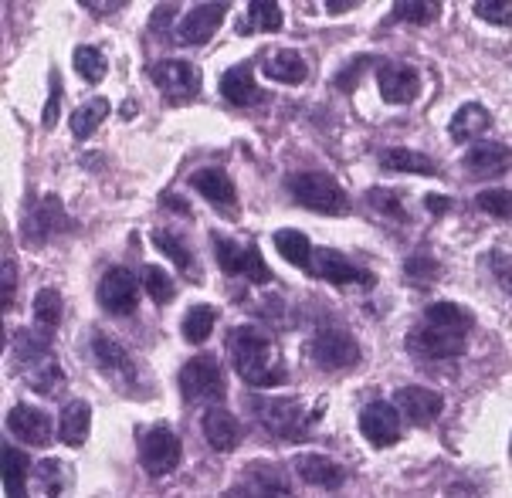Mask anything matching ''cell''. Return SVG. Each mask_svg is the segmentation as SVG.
Here are the masks:
<instances>
[{
	"label": "cell",
	"mask_w": 512,
	"mask_h": 498,
	"mask_svg": "<svg viewBox=\"0 0 512 498\" xmlns=\"http://www.w3.org/2000/svg\"><path fill=\"white\" fill-rule=\"evenodd\" d=\"M373 65V58L370 55H357V58H350V65L340 68V72L333 75V89L336 92H343V95H353L360 89V78L367 75V68Z\"/></svg>",
	"instance_id": "obj_42"
},
{
	"label": "cell",
	"mask_w": 512,
	"mask_h": 498,
	"mask_svg": "<svg viewBox=\"0 0 512 498\" xmlns=\"http://www.w3.org/2000/svg\"><path fill=\"white\" fill-rule=\"evenodd\" d=\"M89 349H92V363L99 366L106 377L116 383V390H129V387H140V366L129 356V349L123 343L109 336L102 329H92L89 336Z\"/></svg>",
	"instance_id": "obj_8"
},
{
	"label": "cell",
	"mask_w": 512,
	"mask_h": 498,
	"mask_svg": "<svg viewBox=\"0 0 512 498\" xmlns=\"http://www.w3.org/2000/svg\"><path fill=\"white\" fill-rule=\"evenodd\" d=\"M234 495H292L289 471L272 461H251L241 471L238 485L231 488Z\"/></svg>",
	"instance_id": "obj_17"
},
{
	"label": "cell",
	"mask_w": 512,
	"mask_h": 498,
	"mask_svg": "<svg viewBox=\"0 0 512 498\" xmlns=\"http://www.w3.org/2000/svg\"><path fill=\"white\" fill-rule=\"evenodd\" d=\"M190 187L197 190L204 200H211L221 211H234L238 207V187L221 166H201V170L190 173Z\"/></svg>",
	"instance_id": "obj_21"
},
{
	"label": "cell",
	"mask_w": 512,
	"mask_h": 498,
	"mask_svg": "<svg viewBox=\"0 0 512 498\" xmlns=\"http://www.w3.org/2000/svg\"><path fill=\"white\" fill-rule=\"evenodd\" d=\"M309 275L323 278V282L329 285H363V288H373V272H367V268L353 265L350 258L340 255V251L333 248H312V261L306 268Z\"/></svg>",
	"instance_id": "obj_14"
},
{
	"label": "cell",
	"mask_w": 512,
	"mask_h": 498,
	"mask_svg": "<svg viewBox=\"0 0 512 498\" xmlns=\"http://www.w3.org/2000/svg\"><path fill=\"white\" fill-rule=\"evenodd\" d=\"M292 468L306 485L326 488V492H336V488H343V482H346L343 465L333 458H326V454H299V458L292 461Z\"/></svg>",
	"instance_id": "obj_23"
},
{
	"label": "cell",
	"mask_w": 512,
	"mask_h": 498,
	"mask_svg": "<svg viewBox=\"0 0 512 498\" xmlns=\"http://www.w3.org/2000/svg\"><path fill=\"white\" fill-rule=\"evenodd\" d=\"M180 458H184V444H180L177 431L160 424L140 434V465L150 478L170 475V471L180 465Z\"/></svg>",
	"instance_id": "obj_11"
},
{
	"label": "cell",
	"mask_w": 512,
	"mask_h": 498,
	"mask_svg": "<svg viewBox=\"0 0 512 498\" xmlns=\"http://www.w3.org/2000/svg\"><path fill=\"white\" fill-rule=\"evenodd\" d=\"M72 68L78 72L85 85H102L109 75V61H106V51L95 48V45H78L75 55H72Z\"/></svg>",
	"instance_id": "obj_33"
},
{
	"label": "cell",
	"mask_w": 512,
	"mask_h": 498,
	"mask_svg": "<svg viewBox=\"0 0 512 498\" xmlns=\"http://www.w3.org/2000/svg\"><path fill=\"white\" fill-rule=\"evenodd\" d=\"M163 204L170 207V211H180V214H190V207H187V200H173V194H163Z\"/></svg>",
	"instance_id": "obj_54"
},
{
	"label": "cell",
	"mask_w": 512,
	"mask_h": 498,
	"mask_svg": "<svg viewBox=\"0 0 512 498\" xmlns=\"http://www.w3.org/2000/svg\"><path fill=\"white\" fill-rule=\"evenodd\" d=\"M404 275L411 278V282H435V278L441 275V265L435 258H428V255H414L411 261L404 265Z\"/></svg>",
	"instance_id": "obj_48"
},
{
	"label": "cell",
	"mask_w": 512,
	"mask_h": 498,
	"mask_svg": "<svg viewBox=\"0 0 512 498\" xmlns=\"http://www.w3.org/2000/svg\"><path fill=\"white\" fill-rule=\"evenodd\" d=\"M62 316H65L62 295H58L55 288H41V292L34 295V329L55 336V329L62 326Z\"/></svg>",
	"instance_id": "obj_34"
},
{
	"label": "cell",
	"mask_w": 512,
	"mask_h": 498,
	"mask_svg": "<svg viewBox=\"0 0 512 498\" xmlns=\"http://www.w3.org/2000/svg\"><path fill=\"white\" fill-rule=\"evenodd\" d=\"M58 116H62V75L51 68V95H48V102H45V112H41V126L55 129Z\"/></svg>",
	"instance_id": "obj_47"
},
{
	"label": "cell",
	"mask_w": 512,
	"mask_h": 498,
	"mask_svg": "<svg viewBox=\"0 0 512 498\" xmlns=\"http://www.w3.org/2000/svg\"><path fill=\"white\" fill-rule=\"evenodd\" d=\"M262 72L265 78H272V82H279V85H302L309 78V65L295 48H275L265 55Z\"/></svg>",
	"instance_id": "obj_25"
},
{
	"label": "cell",
	"mask_w": 512,
	"mask_h": 498,
	"mask_svg": "<svg viewBox=\"0 0 512 498\" xmlns=\"http://www.w3.org/2000/svg\"><path fill=\"white\" fill-rule=\"evenodd\" d=\"M472 14L482 17V21L496 24V28H509L512 24V4L509 0H475Z\"/></svg>",
	"instance_id": "obj_44"
},
{
	"label": "cell",
	"mask_w": 512,
	"mask_h": 498,
	"mask_svg": "<svg viewBox=\"0 0 512 498\" xmlns=\"http://www.w3.org/2000/svg\"><path fill=\"white\" fill-rule=\"evenodd\" d=\"M89 431H92V407L85 400H72L65 404L62 410V424H58V441L65 448H82L89 441Z\"/></svg>",
	"instance_id": "obj_29"
},
{
	"label": "cell",
	"mask_w": 512,
	"mask_h": 498,
	"mask_svg": "<svg viewBox=\"0 0 512 498\" xmlns=\"http://www.w3.org/2000/svg\"><path fill=\"white\" fill-rule=\"evenodd\" d=\"M106 116H109V99L106 95H95V99H89V102H82L72 116H68V126H72V136L75 139H89V136H95V129L106 122Z\"/></svg>",
	"instance_id": "obj_31"
},
{
	"label": "cell",
	"mask_w": 512,
	"mask_h": 498,
	"mask_svg": "<svg viewBox=\"0 0 512 498\" xmlns=\"http://www.w3.org/2000/svg\"><path fill=\"white\" fill-rule=\"evenodd\" d=\"M275 248H279V255L289 261V265L302 268V272L309 268V261H312V241L302 231H275Z\"/></svg>",
	"instance_id": "obj_37"
},
{
	"label": "cell",
	"mask_w": 512,
	"mask_h": 498,
	"mask_svg": "<svg viewBox=\"0 0 512 498\" xmlns=\"http://www.w3.org/2000/svg\"><path fill=\"white\" fill-rule=\"evenodd\" d=\"M221 95L238 109H248V106H258L265 99V92L258 89L255 82V61H241V65L228 68L221 75Z\"/></svg>",
	"instance_id": "obj_22"
},
{
	"label": "cell",
	"mask_w": 512,
	"mask_h": 498,
	"mask_svg": "<svg viewBox=\"0 0 512 498\" xmlns=\"http://www.w3.org/2000/svg\"><path fill=\"white\" fill-rule=\"evenodd\" d=\"M309 360L323 373H346L360 363V343L343 326H319L306 346Z\"/></svg>",
	"instance_id": "obj_5"
},
{
	"label": "cell",
	"mask_w": 512,
	"mask_h": 498,
	"mask_svg": "<svg viewBox=\"0 0 512 498\" xmlns=\"http://www.w3.org/2000/svg\"><path fill=\"white\" fill-rule=\"evenodd\" d=\"M475 200H479L482 211L492 214L496 221H509V211H512V207H509V190H482Z\"/></svg>",
	"instance_id": "obj_46"
},
{
	"label": "cell",
	"mask_w": 512,
	"mask_h": 498,
	"mask_svg": "<svg viewBox=\"0 0 512 498\" xmlns=\"http://www.w3.org/2000/svg\"><path fill=\"white\" fill-rule=\"evenodd\" d=\"M99 305L109 316H119V319L133 316V312L140 309V278L123 265L109 268L99 282Z\"/></svg>",
	"instance_id": "obj_12"
},
{
	"label": "cell",
	"mask_w": 512,
	"mask_h": 498,
	"mask_svg": "<svg viewBox=\"0 0 512 498\" xmlns=\"http://www.w3.org/2000/svg\"><path fill=\"white\" fill-rule=\"evenodd\" d=\"M492 126V116L482 102H465L455 109V116L448 122V136L455 143H479V136Z\"/></svg>",
	"instance_id": "obj_27"
},
{
	"label": "cell",
	"mask_w": 512,
	"mask_h": 498,
	"mask_svg": "<svg viewBox=\"0 0 512 498\" xmlns=\"http://www.w3.org/2000/svg\"><path fill=\"white\" fill-rule=\"evenodd\" d=\"M153 244L156 251H163L173 265H177L180 275H187V282H201V265H197V255L190 251V244L173 231H153Z\"/></svg>",
	"instance_id": "obj_28"
},
{
	"label": "cell",
	"mask_w": 512,
	"mask_h": 498,
	"mask_svg": "<svg viewBox=\"0 0 512 498\" xmlns=\"http://www.w3.org/2000/svg\"><path fill=\"white\" fill-rule=\"evenodd\" d=\"M180 393H184L187 404H207V400H224V370L221 363L214 360L211 353L204 356H194V360L184 363V370H180Z\"/></svg>",
	"instance_id": "obj_10"
},
{
	"label": "cell",
	"mask_w": 512,
	"mask_h": 498,
	"mask_svg": "<svg viewBox=\"0 0 512 498\" xmlns=\"http://www.w3.org/2000/svg\"><path fill=\"white\" fill-rule=\"evenodd\" d=\"M177 7L173 4H160L156 11L150 14V34H156L160 41H173V34H177Z\"/></svg>",
	"instance_id": "obj_45"
},
{
	"label": "cell",
	"mask_w": 512,
	"mask_h": 498,
	"mask_svg": "<svg viewBox=\"0 0 512 498\" xmlns=\"http://www.w3.org/2000/svg\"><path fill=\"white\" fill-rule=\"evenodd\" d=\"M14 295H17V268L14 261H4V312L14 309Z\"/></svg>",
	"instance_id": "obj_49"
},
{
	"label": "cell",
	"mask_w": 512,
	"mask_h": 498,
	"mask_svg": "<svg viewBox=\"0 0 512 498\" xmlns=\"http://www.w3.org/2000/svg\"><path fill=\"white\" fill-rule=\"evenodd\" d=\"M7 431L17 441L31 444V448H45V444H51V417L41 407L14 404L7 410Z\"/></svg>",
	"instance_id": "obj_19"
},
{
	"label": "cell",
	"mask_w": 512,
	"mask_h": 498,
	"mask_svg": "<svg viewBox=\"0 0 512 498\" xmlns=\"http://www.w3.org/2000/svg\"><path fill=\"white\" fill-rule=\"evenodd\" d=\"M143 288L150 292V299L156 305H170L173 302V295H177V282L163 272L160 265H146L143 268Z\"/></svg>",
	"instance_id": "obj_41"
},
{
	"label": "cell",
	"mask_w": 512,
	"mask_h": 498,
	"mask_svg": "<svg viewBox=\"0 0 512 498\" xmlns=\"http://www.w3.org/2000/svg\"><path fill=\"white\" fill-rule=\"evenodd\" d=\"M492 272H496L502 292H509V255L506 251H492Z\"/></svg>",
	"instance_id": "obj_50"
},
{
	"label": "cell",
	"mask_w": 512,
	"mask_h": 498,
	"mask_svg": "<svg viewBox=\"0 0 512 498\" xmlns=\"http://www.w3.org/2000/svg\"><path fill=\"white\" fill-rule=\"evenodd\" d=\"M4 488L7 495H24L28 492V471H31V461L24 451H17L14 444H4Z\"/></svg>",
	"instance_id": "obj_36"
},
{
	"label": "cell",
	"mask_w": 512,
	"mask_h": 498,
	"mask_svg": "<svg viewBox=\"0 0 512 498\" xmlns=\"http://www.w3.org/2000/svg\"><path fill=\"white\" fill-rule=\"evenodd\" d=\"M462 166L468 177L485 180V177H499L509 170V143H496V139H482L472 143L468 153L462 156Z\"/></svg>",
	"instance_id": "obj_20"
},
{
	"label": "cell",
	"mask_w": 512,
	"mask_h": 498,
	"mask_svg": "<svg viewBox=\"0 0 512 498\" xmlns=\"http://www.w3.org/2000/svg\"><path fill=\"white\" fill-rule=\"evenodd\" d=\"M438 14H441L438 0H397L390 7V21H407V24H418V28L431 24Z\"/></svg>",
	"instance_id": "obj_38"
},
{
	"label": "cell",
	"mask_w": 512,
	"mask_h": 498,
	"mask_svg": "<svg viewBox=\"0 0 512 498\" xmlns=\"http://www.w3.org/2000/svg\"><path fill=\"white\" fill-rule=\"evenodd\" d=\"M367 204L377 214H384L387 221H401V224L411 221V217H407V211H404L401 194H397V190H390V187H370L367 190Z\"/></svg>",
	"instance_id": "obj_40"
},
{
	"label": "cell",
	"mask_w": 512,
	"mask_h": 498,
	"mask_svg": "<svg viewBox=\"0 0 512 498\" xmlns=\"http://www.w3.org/2000/svg\"><path fill=\"white\" fill-rule=\"evenodd\" d=\"M214 322H218L214 305L197 302V305H190V309H187L184 322H180V332H184V339L190 346H204L207 339H211V332H214Z\"/></svg>",
	"instance_id": "obj_32"
},
{
	"label": "cell",
	"mask_w": 512,
	"mask_h": 498,
	"mask_svg": "<svg viewBox=\"0 0 512 498\" xmlns=\"http://www.w3.org/2000/svg\"><path fill=\"white\" fill-rule=\"evenodd\" d=\"M211 244H214V258H218L221 272L231 275V278H248L251 285H268L272 282V268L268 261L262 258L258 244H238L228 234H211Z\"/></svg>",
	"instance_id": "obj_6"
},
{
	"label": "cell",
	"mask_w": 512,
	"mask_h": 498,
	"mask_svg": "<svg viewBox=\"0 0 512 498\" xmlns=\"http://www.w3.org/2000/svg\"><path fill=\"white\" fill-rule=\"evenodd\" d=\"M24 380H28V387L34 393H45V397H51V393H58V387H65V370L58 366L55 356H48V360L34 363L31 370L21 373Z\"/></svg>",
	"instance_id": "obj_35"
},
{
	"label": "cell",
	"mask_w": 512,
	"mask_h": 498,
	"mask_svg": "<svg viewBox=\"0 0 512 498\" xmlns=\"http://www.w3.org/2000/svg\"><path fill=\"white\" fill-rule=\"evenodd\" d=\"M424 207H428L431 214H448L451 211V200L441 197V194H428V197H424Z\"/></svg>",
	"instance_id": "obj_53"
},
{
	"label": "cell",
	"mask_w": 512,
	"mask_h": 498,
	"mask_svg": "<svg viewBox=\"0 0 512 498\" xmlns=\"http://www.w3.org/2000/svg\"><path fill=\"white\" fill-rule=\"evenodd\" d=\"M360 434L367 438L373 448H390V444L401 441V414L387 400H373L360 410Z\"/></svg>",
	"instance_id": "obj_16"
},
{
	"label": "cell",
	"mask_w": 512,
	"mask_h": 498,
	"mask_svg": "<svg viewBox=\"0 0 512 498\" xmlns=\"http://www.w3.org/2000/svg\"><path fill=\"white\" fill-rule=\"evenodd\" d=\"M228 11H231V4H224V0H214V4H194L184 14V21L177 24V41H184V45H207V41L218 34Z\"/></svg>",
	"instance_id": "obj_15"
},
{
	"label": "cell",
	"mask_w": 512,
	"mask_h": 498,
	"mask_svg": "<svg viewBox=\"0 0 512 498\" xmlns=\"http://www.w3.org/2000/svg\"><path fill=\"white\" fill-rule=\"evenodd\" d=\"M34 475H38V485L45 495H58L68 485V471L58 458H48L41 465H34Z\"/></svg>",
	"instance_id": "obj_43"
},
{
	"label": "cell",
	"mask_w": 512,
	"mask_h": 498,
	"mask_svg": "<svg viewBox=\"0 0 512 498\" xmlns=\"http://www.w3.org/2000/svg\"><path fill=\"white\" fill-rule=\"evenodd\" d=\"M394 407L407 424L414 427H431L445 410V397L428 387H401L394 393Z\"/></svg>",
	"instance_id": "obj_18"
},
{
	"label": "cell",
	"mask_w": 512,
	"mask_h": 498,
	"mask_svg": "<svg viewBox=\"0 0 512 498\" xmlns=\"http://www.w3.org/2000/svg\"><path fill=\"white\" fill-rule=\"evenodd\" d=\"M285 190H289V197L299 207H306V211H316L326 217H346L353 211L346 187L326 170H295L285 177Z\"/></svg>",
	"instance_id": "obj_4"
},
{
	"label": "cell",
	"mask_w": 512,
	"mask_h": 498,
	"mask_svg": "<svg viewBox=\"0 0 512 498\" xmlns=\"http://www.w3.org/2000/svg\"><path fill=\"white\" fill-rule=\"evenodd\" d=\"M224 346H228L234 373H238L248 387L265 390V387H279V383L289 380V370H285L279 346H275L258 326H234Z\"/></svg>",
	"instance_id": "obj_2"
},
{
	"label": "cell",
	"mask_w": 512,
	"mask_h": 498,
	"mask_svg": "<svg viewBox=\"0 0 512 498\" xmlns=\"http://www.w3.org/2000/svg\"><path fill=\"white\" fill-rule=\"evenodd\" d=\"M146 75L153 78V85L163 92V99H167L170 106H184V102L197 99V92H201V72H197V65H190L184 58L156 61V65L146 68Z\"/></svg>",
	"instance_id": "obj_9"
},
{
	"label": "cell",
	"mask_w": 512,
	"mask_h": 498,
	"mask_svg": "<svg viewBox=\"0 0 512 498\" xmlns=\"http://www.w3.org/2000/svg\"><path fill=\"white\" fill-rule=\"evenodd\" d=\"M72 217H68L65 204L58 200L55 194H45V197H34L28 207H24V217H21V234L28 244H48L51 238L58 234H68L72 231Z\"/></svg>",
	"instance_id": "obj_7"
},
{
	"label": "cell",
	"mask_w": 512,
	"mask_h": 498,
	"mask_svg": "<svg viewBox=\"0 0 512 498\" xmlns=\"http://www.w3.org/2000/svg\"><path fill=\"white\" fill-rule=\"evenodd\" d=\"M380 160V170H390V173H421V177H438V163L431 160L428 153H418V150H407V146H394V150H384L377 156Z\"/></svg>",
	"instance_id": "obj_30"
},
{
	"label": "cell",
	"mask_w": 512,
	"mask_h": 498,
	"mask_svg": "<svg viewBox=\"0 0 512 498\" xmlns=\"http://www.w3.org/2000/svg\"><path fill=\"white\" fill-rule=\"evenodd\" d=\"M82 7H89L92 14H116V11H123V0H102V4H95V0H82Z\"/></svg>",
	"instance_id": "obj_51"
},
{
	"label": "cell",
	"mask_w": 512,
	"mask_h": 498,
	"mask_svg": "<svg viewBox=\"0 0 512 498\" xmlns=\"http://www.w3.org/2000/svg\"><path fill=\"white\" fill-rule=\"evenodd\" d=\"M475 332V316L458 302H431L424 316L407 332L404 346L418 363L455 360L468 349V336Z\"/></svg>",
	"instance_id": "obj_1"
},
{
	"label": "cell",
	"mask_w": 512,
	"mask_h": 498,
	"mask_svg": "<svg viewBox=\"0 0 512 498\" xmlns=\"http://www.w3.org/2000/svg\"><path fill=\"white\" fill-rule=\"evenodd\" d=\"M201 431H204V441L211 444L214 451H234L241 441V427H238V417L231 414V410L224 407H214L204 414L201 421Z\"/></svg>",
	"instance_id": "obj_26"
},
{
	"label": "cell",
	"mask_w": 512,
	"mask_h": 498,
	"mask_svg": "<svg viewBox=\"0 0 512 498\" xmlns=\"http://www.w3.org/2000/svg\"><path fill=\"white\" fill-rule=\"evenodd\" d=\"M285 24V14L275 0H251L248 4V24H241V31H282Z\"/></svg>",
	"instance_id": "obj_39"
},
{
	"label": "cell",
	"mask_w": 512,
	"mask_h": 498,
	"mask_svg": "<svg viewBox=\"0 0 512 498\" xmlns=\"http://www.w3.org/2000/svg\"><path fill=\"white\" fill-rule=\"evenodd\" d=\"M377 89L387 106H411L421 95V72L407 61H380Z\"/></svg>",
	"instance_id": "obj_13"
},
{
	"label": "cell",
	"mask_w": 512,
	"mask_h": 498,
	"mask_svg": "<svg viewBox=\"0 0 512 498\" xmlns=\"http://www.w3.org/2000/svg\"><path fill=\"white\" fill-rule=\"evenodd\" d=\"M48 356H55L51 353V336L48 332H41V329H28V326H21V329H14V339H11V360L17 370H31L34 363H41V360H48Z\"/></svg>",
	"instance_id": "obj_24"
},
{
	"label": "cell",
	"mask_w": 512,
	"mask_h": 498,
	"mask_svg": "<svg viewBox=\"0 0 512 498\" xmlns=\"http://www.w3.org/2000/svg\"><path fill=\"white\" fill-rule=\"evenodd\" d=\"M360 7V0H326V14H350V11H357Z\"/></svg>",
	"instance_id": "obj_52"
},
{
	"label": "cell",
	"mask_w": 512,
	"mask_h": 498,
	"mask_svg": "<svg viewBox=\"0 0 512 498\" xmlns=\"http://www.w3.org/2000/svg\"><path fill=\"white\" fill-rule=\"evenodd\" d=\"M245 404L255 424L275 441H302L309 427L316 424V414H309L299 397H255V393H248Z\"/></svg>",
	"instance_id": "obj_3"
}]
</instances>
